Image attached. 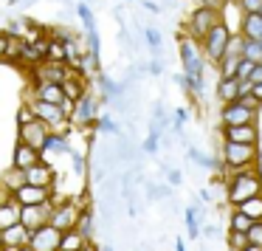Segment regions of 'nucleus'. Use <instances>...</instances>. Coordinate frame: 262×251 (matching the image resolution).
Wrapping results in <instances>:
<instances>
[{"instance_id": "1", "label": "nucleus", "mask_w": 262, "mask_h": 251, "mask_svg": "<svg viewBox=\"0 0 262 251\" xmlns=\"http://www.w3.org/2000/svg\"><path fill=\"white\" fill-rule=\"evenodd\" d=\"M262 195V172L259 166H243V170L226 172V200L231 206L243 203V200Z\"/></svg>"}, {"instance_id": "2", "label": "nucleus", "mask_w": 262, "mask_h": 251, "mask_svg": "<svg viewBox=\"0 0 262 251\" xmlns=\"http://www.w3.org/2000/svg\"><path fill=\"white\" fill-rule=\"evenodd\" d=\"M259 144H231L223 141L220 147V175L226 178V172L243 170V166H259Z\"/></svg>"}, {"instance_id": "3", "label": "nucleus", "mask_w": 262, "mask_h": 251, "mask_svg": "<svg viewBox=\"0 0 262 251\" xmlns=\"http://www.w3.org/2000/svg\"><path fill=\"white\" fill-rule=\"evenodd\" d=\"M228 40H231V34H228L226 26H223V23H214V26H211L209 34H206L203 40L198 43V46H200V54H203L206 62H211V65L220 62V57H223V51H226Z\"/></svg>"}, {"instance_id": "4", "label": "nucleus", "mask_w": 262, "mask_h": 251, "mask_svg": "<svg viewBox=\"0 0 262 251\" xmlns=\"http://www.w3.org/2000/svg\"><path fill=\"white\" fill-rule=\"evenodd\" d=\"M96 119H99V96L93 91H88L85 96L74 104V113L68 116V121L76 130H91V127L96 124Z\"/></svg>"}, {"instance_id": "5", "label": "nucleus", "mask_w": 262, "mask_h": 251, "mask_svg": "<svg viewBox=\"0 0 262 251\" xmlns=\"http://www.w3.org/2000/svg\"><path fill=\"white\" fill-rule=\"evenodd\" d=\"M178 54H181L183 62V76H194V79H203L206 74V59L200 54V46L189 37H181V46H178Z\"/></svg>"}, {"instance_id": "6", "label": "nucleus", "mask_w": 262, "mask_h": 251, "mask_svg": "<svg viewBox=\"0 0 262 251\" xmlns=\"http://www.w3.org/2000/svg\"><path fill=\"white\" fill-rule=\"evenodd\" d=\"M214 23H220V12H217V9H206V6L194 9V12L189 14V23H186L189 40L200 43L206 34H209V29H211Z\"/></svg>"}, {"instance_id": "7", "label": "nucleus", "mask_w": 262, "mask_h": 251, "mask_svg": "<svg viewBox=\"0 0 262 251\" xmlns=\"http://www.w3.org/2000/svg\"><path fill=\"white\" fill-rule=\"evenodd\" d=\"M256 119H259V110L245 108L243 102H228V104H223V110H220V124L223 127L256 124Z\"/></svg>"}, {"instance_id": "8", "label": "nucleus", "mask_w": 262, "mask_h": 251, "mask_svg": "<svg viewBox=\"0 0 262 251\" xmlns=\"http://www.w3.org/2000/svg\"><path fill=\"white\" fill-rule=\"evenodd\" d=\"M51 212H54V198L48 203H40V206H20V226L34 232V228L46 226L51 220Z\"/></svg>"}, {"instance_id": "9", "label": "nucleus", "mask_w": 262, "mask_h": 251, "mask_svg": "<svg viewBox=\"0 0 262 251\" xmlns=\"http://www.w3.org/2000/svg\"><path fill=\"white\" fill-rule=\"evenodd\" d=\"M59 237H62V232L54 228L51 223H46V226L34 228V232L29 234V248L31 251H57L59 248Z\"/></svg>"}, {"instance_id": "10", "label": "nucleus", "mask_w": 262, "mask_h": 251, "mask_svg": "<svg viewBox=\"0 0 262 251\" xmlns=\"http://www.w3.org/2000/svg\"><path fill=\"white\" fill-rule=\"evenodd\" d=\"M12 198L17 200L20 206H40V203H48L54 198V189H46V186H31V183H23L17 192H12Z\"/></svg>"}, {"instance_id": "11", "label": "nucleus", "mask_w": 262, "mask_h": 251, "mask_svg": "<svg viewBox=\"0 0 262 251\" xmlns=\"http://www.w3.org/2000/svg\"><path fill=\"white\" fill-rule=\"evenodd\" d=\"M71 76V68L65 62H40L34 65V82H54V85H62Z\"/></svg>"}, {"instance_id": "12", "label": "nucleus", "mask_w": 262, "mask_h": 251, "mask_svg": "<svg viewBox=\"0 0 262 251\" xmlns=\"http://www.w3.org/2000/svg\"><path fill=\"white\" fill-rule=\"evenodd\" d=\"M223 141L231 144H259V124H239V127H220Z\"/></svg>"}, {"instance_id": "13", "label": "nucleus", "mask_w": 262, "mask_h": 251, "mask_svg": "<svg viewBox=\"0 0 262 251\" xmlns=\"http://www.w3.org/2000/svg\"><path fill=\"white\" fill-rule=\"evenodd\" d=\"M48 127L42 124V121H29V124H23V127H17V136H20V141L23 144H29L31 150H37V153H42V144H46V136H48Z\"/></svg>"}, {"instance_id": "14", "label": "nucleus", "mask_w": 262, "mask_h": 251, "mask_svg": "<svg viewBox=\"0 0 262 251\" xmlns=\"http://www.w3.org/2000/svg\"><path fill=\"white\" fill-rule=\"evenodd\" d=\"M54 170L51 164H46V161H40V164L29 166V170L23 172V181L31 183V186H46V189H54Z\"/></svg>"}, {"instance_id": "15", "label": "nucleus", "mask_w": 262, "mask_h": 251, "mask_svg": "<svg viewBox=\"0 0 262 251\" xmlns=\"http://www.w3.org/2000/svg\"><path fill=\"white\" fill-rule=\"evenodd\" d=\"M26 99H34V102H48V104H59L62 102V88L54 85V82H34V88L29 91Z\"/></svg>"}, {"instance_id": "16", "label": "nucleus", "mask_w": 262, "mask_h": 251, "mask_svg": "<svg viewBox=\"0 0 262 251\" xmlns=\"http://www.w3.org/2000/svg\"><path fill=\"white\" fill-rule=\"evenodd\" d=\"M46 48H48V37H40L37 43H26L23 51H20L17 62L20 65H40L46 62Z\"/></svg>"}, {"instance_id": "17", "label": "nucleus", "mask_w": 262, "mask_h": 251, "mask_svg": "<svg viewBox=\"0 0 262 251\" xmlns=\"http://www.w3.org/2000/svg\"><path fill=\"white\" fill-rule=\"evenodd\" d=\"M40 161H42V155L37 153V150H31L29 144L17 141V147H14V155H12V166H14V170L26 172V170H29V166L40 164Z\"/></svg>"}, {"instance_id": "18", "label": "nucleus", "mask_w": 262, "mask_h": 251, "mask_svg": "<svg viewBox=\"0 0 262 251\" xmlns=\"http://www.w3.org/2000/svg\"><path fill=\"white\" fill-rule=\"evenodd\" d=\"M59 88H62V96H65V99H71V102H79V99L85 96L88 91H91L88 79H82V76L76 74L74 68H71V76H68V79H65Z\"/></svg>"}, {"instance_id": "19", "label": "nucleus", "mask_w": 262, "mask_h": 251, "mask_svg": "<svg viewBox=\"0 0 262 251\" xmlns=\"http://www.w3.org/2000/svg\"><path fill=\"white\" fill-rule=\"evenodd\" d=\"M29 228L20 226V223H14V226L3 228L0 232V240H3V248H20V245H29Z\"/></svg>"}, {"instance_id": "20", "label": "nucleus", "mask_w": 262, "mask_h": 251, "mask_svg": "<svg viewBox=\"0 0 262 251\" xmlns=\"http://www.w3.org/2000/svg\"><path fill=\"white\" fill-rule=\"evenodd\" d=\"M239 37H243V40L262 43V14H243V23H239Z\"/></svg>"}, {"instance_id": "21", "label": "nucleus", "mask_w": 262, "mask_h": 251, "mask_svg": "<svg viewBox=\"0 0 262 251\" xmlns=\"http://www.w3.org/2000/svg\"><path fill=\"white\" fill-rule=\"evenodd\" d=\"M76 232L82 234L85 240H93V232H96V206H85L76 217Z\"/></svg>"}, {"instance_id": "22", "label": "nucleus", "mask_w": 262, "mask_h": 251, "mask_svg": "<svg viewBox=\"0 0 262 251\" xmlns=\"http://www.w3.org/2000/svg\"><path fill=\"white\" fill-rule=\"evenodd\" d=\"M71 150H74V147H71L68 136H59V133H48L40 155H46V153H54V155H68Z\"/></svg>"}, {"instance_id": "23", "label": "nucleus", "mask_w": 262, "mask_h": 251, "mask_svg": "<svg viewBox=\"0 0 262 251\" xmlns=\"http://www.w3.org/2000/svg\"><path fill=\"white\" fill-rule=\"evenodd\" d=\"M237 96H239V82L234 76H220V82H217V99L223 104H228V102H237Z\"/></svg>"}, {"instance_id": "24", "label": "nucleus", "mask_w": 262, "mask_h": 251, "mask_svg": "<svg viewBox=\"0 0 262 251\" xmlns=\"http://www.w3.org/2000/svg\"><path fill=\"white\" fill-rule=\"evenodd\" d=\"M14 223H20V203L14 198H9L6 203H0V232L14 226Z\"/></svg>"}, {"instance_id": "25", "label": "nucleus", "mask_w": 262, "mask_h": 251, "mask_svg": "<svg viewBox=\"0 0 262 251\" xmlns=\"http://www.w3.org/2000/svg\"><path fill=\"white\" fill-rule=\"evenodd\" d=\"M85 243H91V240H85L76 228H68V232H62V237H59V248L57 251H82Z\"/></svg>"}, {"instance_id": "26", "label": "nucleus", "mask_w": 262, "mask_h": 251, "mask_svg": "<svg viewBox=\"0 0 262 251\" xmlns=\"http://www.w3.org/2000/svg\"><path fill=\"white\" fill-rule=\"evenodd\" d=\"M231 209H237V212H243L248 220H262V195H254V198H248V200H243V203H237V206H231Z\"/></svg>"}, {"instance_id": "27", "label": "nucleus", "mask_w": 262, "mask_h": 251, "mask_svg": "<svg viewBox=\"0 0 262 251\" xmlns=\"http://www.w3.org/2000/svg\"><path fill=\"white\" fill-rule=\"evenodd\" d=\"M203 209L206 206H189L186 212H183V220H186V232H189V237H200V217H203Z\"/></svg>"}, {"instance_id": "28", "label": "nucleus", "mask_w": 262, "mask_h": 251, "mask_svg": "<svg viewBox=\"0 0 262 251\" xmlns=\"http://www.w3.org/2000/svg\"><path fill=\"white\" fill-rule=\"evenodd\" d=\"M243 59L254 65H262V43L256 40H243Z\"/></svg>"}, {"instance_id": "29", "label": "nucleus", "mask_w": 262, "mask_h": 251, "mask_svg": "<svg viewBox=\"0 0 262 251\" xmlns=\"http://www.w3.org/2000/svg\"><path fill=\"white\" fill-rule=\"evenodd\" d=\"M23 183H26V181H23V172H20V170H14V166H12V170H9L6 175H3V181H0V186H3L9 195H12V192H17V189L23 186Z\"/></svg>"}, {"instance_id": "30", "label": "nucleus", "mask_w": 262, "mask_h": 251, "mask_svg": "<svg viewBox=\"0 0 262 251\" xmlns=\"http://www.w3.org/2000/svg\"><path fill=\"white\" fill-rule=\"evenodd\" d=\"M251 223H254V220H248L243 212H237V209L228 212V228H231V232H243V234H245V232L251 228Z\"/></svg>"}, {"instance_id": "31", "label": "nucleus", "mask_w": 262, "mask_h": 251, "mask_svg": "<svg viewBox=\"0 0 262 251\" xmlns=\"http://www.w3.org/2000/svg\"><path fill=\"white\" fill-rule=\"evenodd\" d=\"M186 155H189V158H192V161H198V164L203 166V170H217V161L211 158V155L200 153L198 147H189V150H186Z\"/></svg>"}, {"instance_id": "32", "label": "nucleus", "mask_w": 262, "mask_h": 251, "mask_svg": "<svg viewBox=\"0 0 262 251\" xmlns=\"http://www.w3.org/2000/svg\"><path fill=\"white\" fill-rule=\"evenodd\" d=\"M46 62H65L62 46H59V40H54V37H48V48H46Z\"/></svg>"}, {"instance_id": "33", "label": "nucleus", "mask_w": 262, "mask_h": 251, "mask_svg": "<svg viewBox=\"0 0 262 251\" xmlns=\"http://www.w3.org/2000/svg\"><path fill=\"white\" fill-rule=\"evenodd\" d=\"M93 127H96V130H102V133H110V136H121V127L116 124V121L110 119V116H99Z\"/></svg>"}, {"instance_id": "34", "label": "nucleus", "mask_w": 262, "mask_h": 251, "mask_svg": "<svg viewBox=\"0 0 262 251\" xmlns=\"http://www.w3.org/2000/svg\"><path fill=\"white\" fill-rule=\"evenodd\" d=\"M226 240H228V248L231 251H243L245 245H248V237H245L243 232H231V228L226 232Z\"/></svg>"}, {"instance_id": "35", "label": "nucleus", "mask_w": 262, "mask_h": 251, "mask_svg": "<svg viewBox=\"0 0 262 251\" xmlns=\"http://www.w3.org/2000/svg\"><path fill=\"white\" fill-rule=\"evenodd\" d=\"M76 14L82 17V23H85V31L91 34V31H96V20H93V12L85 6V3H76Z\"/></svg>"}, {"instance_id": "36", "label": "nucleus", "mask_w": 262, "mask_h": 251, "mask_svg": "<svg viewBox=\"0 0 262 251\" xmlns=\"http://www.w3.org/2000/svg\"><path fill=\"white\" fill-rule=\"evenodd\" d=\"M144 37H147L152 54H158V51H161V34H158V29H152V26H144Z\"/></svg>"}, {"instance_id": "37", "label": "nucleus", "mask_w": 262, "mask_h": 251, "mask_svg": "<svg viewBox=\"0 0 262 251\" xmlns=\"http://www.w3.org/2000/svg\"><path fill=\"white\" fill-rule=\"evenodd\" d=\"M245 237H248L251 245H259V248H262V220L251 223V228L245 232Z\"/></svg>"}, {"instance_id": "38", "label": "nucleus", "mask_w": 262, "mask_h": 251, "mask_svg": "<svg viewBox=\"0 0 262 251\" xmlns=\"http://www.w3.org/2000/svg\"><path fill=\"white\" fill-rule=\"evenodd\" d=\"M251 71H254V62H248V59H239L237 62V71H234V79L237 82H245L251 76Z\"/></svg>"}, {"instance_id": "39", "label": "nucleus", "mask_w": 262, "mask_h": 251, "mask_svg": "<svg viewBox=\"0 0 262 251\" xmlns=\"http://www.w3.org/2000/svg\"><path fill=\"white\" fill-rule=\"evenodd\" d=\"M237 6L243 14H259L262 12V0H237Z\"/></svg>"}, {"instance_id": "40", "label": "nucleus", "mask_w": 262, "mask_h": 251, "mask_svg": "<svg viewBox=\"0 0 262 251\" xmlns=\"http://www.w3.org/2000/svg\"><path fill=\"white\" fill-rule=\"evenodd\" d=\"M158 138H161V133L149 130V136L144 138V153H158Z\"/></svg>"}, {"instance_id": "41", "label": "nucleus", "mask_w": 262, "mask_h": 251, "mask_svg": "<svg viewBox=\"0 0 262 251\" xmlns=\"http://www.w3.org/2000/svg\"><path fill=\"white\" fill-rule=\"evenodd\" d=\"M200 234H203L206 240H214V237H220V228H217L214 223H206V226H200Z\"/></svg>"}, {"instance_id": "42", "label": "nucleus", "mask_w": 262, "mask_h": 251, "mask_svg": "<svg viewBox=\"0 0 262 251\" xmlns=\"http://www.w3.org/2000/svg\"><path fill=\"white\" fill-rule=\"evenodd\" d=\"M29 121H34V116H31V110H29V108H26V104H23V108L17 110V127L29 124Z\"/></svg>"}, {"instance_id": "43", "label": "nucleus", "mask_w": 262, "mask_h": 251, "mask_svg": "<svg viewBox=\"0 0 262 251\" xmlns=\"http://www.w3.org/2000/svg\"><path fill=\"white\" fill-rule=\"evenodd\" d=\"M186 119H189V110H186V108H178V110H175V127H178V130H181V124H183Z\"/></svg>"}, {"instance_id": "44", "label": "nucleus", "mask_w": 262, "mask_h": 251, "mask_svg": "<svg viewBox=\"0 0 262 251\" xmlns=\"http://www.w3.org/2000/svg\"><path fill=\"white\" fill-rule=\"evenodd\" d=\"M248 82H251V85H259V82H262V65H254V71H251Z\"/></svg>"}, {"instance_id": "45", "label": "nucleus", "mask_w": 262, "mask_h": 251, "mask_svg": "<svg viewBox=\"0 0 262 251\" xmlns=\"http://www.w3.org/2000/svg\"><path fill=\"white\" fill-rule=\"evenodd\" d=\"M237 102H243V104H245V108H251V110H259V108H262V104H259V102H256V99H254V96H239V99H237Z\"/></svg>"}, {"instance_id": "46", "label": "nucleus", "mask_w": 262, "mask_h": 251, "mask_svg": "<svg viewBox=\"0 0 262 251\" xmlns=\"http://www.w3.org/2000/svg\"><path fill=\"white\" fill-rule=\"evenodd\" d=\"M6 48H9V34L0 31V59H6Z\"/></svg>"}, {"instance_id": "47", "label": "nucleus", "mask_w": 262, "mask_h": 251, "mask_svg": "<svg viewBox=\"0 0 262 251\" xmlns=\"http://www.w3.org/2000/svg\"><path fill=\"white\" fill-rule=\"evenodd\" d=\"M166 175H169V183H172V186H181V183H183V175H181L178 170H169Z\"/></svg>"}, {"instance_id": "48", "label": "nucleus", "mask_w": 262, "mask_h": 251, "mask_svg": "<svg viewBox=\"0 0 262 251\" xmlns=\"http://www.w3.org/2000/svg\"><path fill=\"white\" fill-rule=\"evenodd\" d=\"M251 96L262 104V82H259V85H251Z\"/></svg>"}, {"instance_id": "49", "label": "nucleus", "mask_w": 262, "mask_h": 251, "mask_svg": "<svg viewBox=\"0 0 262 251\" xmlns=\"http://www.w3.org/2000/svg\"><path fill=\"white\" fill-rule=\"evenodd\" d=\"M239 96H251V82L245 79V82H239ZM237 96V99H239Z\"/></svg>"}, {"instance_id": "50", "label": "nucleus", "mask_w": 262, "mask_h": 251, "mask_svg": "<svg viewBox=\"0 0 262 251\" xmlns=\"http://www.w3.org/2000/svg\"><path fill=\"white\" fill-rule=\"evenodd\" d=\"M200 200H203V203H211V189H200Z\"/></svg>"}, {"instance_id": "51", "label": "nucleus", "mask_w": 262, "mask_h": 251, "mask_svg": "<svg viewBox=\"0 0 262 251\" xmlns=\"http://www.w3.org/2000/svg\"><path fill=\"white\" fill-rule=\"evenodd\" d=\"M149 68H152V74H161V71H164V65H161V59H152V65H149Z\"/></svg>"}, {"instance_id": "52", "label": "nucleus", "mask_w": 262, "mask_h": 251, "mask_svg": "<svg viewBox=\"0 0 262 251\" xmlns=\"http://www.w3.org/2000/svg\"><path fill=\"white\" fill-rule=\"evenodd\" d=\"M175 251H186V243H183V240H181V237H178V240H175Z\"/></svg>"}, {"instance_id": "53", "label": "nucleus", "mask_w": 262, "mask_h": 251, "mask_svg": "<svg viewBox=\"0 0 262 251\" xmlns=\"http://www.w3.org/2000/svg\"><path fill=\"white\" fill-rule=\"evenodd\" d=\"M243 251H262V248H259V245H251V243H248V245H245Z\"/></svg>"}, {"instance_id": "54", "label": "nucleus", "mask_w": 262, "mask_h": 251, "mask_svg": "<svg viewBox=\"0 0 262 251\" xmlns=\"http://www.w3.org/2000/svg\"><path fill=\"white\" fill-rule=\"evenodd\" d=\"M3 251H31L29 245H20V248H3Z\"/></svg>"}, {"instance_id": "55", "label": "nucleus", "mask_w": 262, "mask_h": 251, "mask_svg": "<svg viewBox=\"0 0 262 251\" xmlns=\"http://www.w3.org/2000/svg\"><path fill=\"white\" fill-rule=\"evenodd\" d=\"M102 251H113V245H104V248Z\"/></svg>"}, {"instance_id": "56", "label": "nucleus", "mask_w": 262, "mask_h": 251, "mask_svg": "<svg viewBox=\"0 0 262 251\" xmlns=\"http://www.w3.org/2000/svg\"><path fill=\"white\" fill-rule=\"evenodd\" d=\"M0 251H3V240H0Z\"/></svg>"}, {"instance_id": "57", "label": "nucleus", "mask_w": 262, "mask_h": 251, "mask_svg": "<svg viewBox=\"0 0 262 251\" xmlns=\"http://www.w3.org/2000/svg\"><path fill=\"white\" fill-rule=\"evenodd\" d=\"M259 14H262V12H259Z\"/></svg>"}]
</instances>
